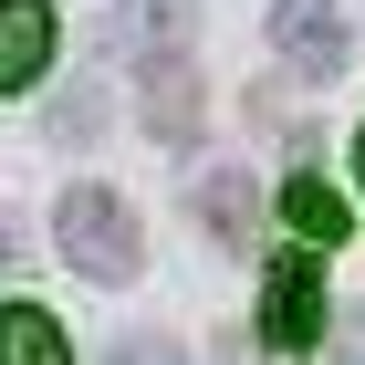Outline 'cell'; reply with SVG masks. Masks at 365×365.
<instances>
[{
  "instance_id": "4",
  "label": "cell",
  "mask_w": 365,
  "mask_h": 365,
  "mask_svg": "<svg viewBox=\"0 0 365 365\" xmlns=\"http://www.w3.org/2000/svg\"><path fill=\"white\" fill-rule=\"evenodd\" d=\"M272 42H282V63H292V73H313V84H334L344 53H355L334 0H282V11H272Z\"/></svg>"
},
{
  "instance_id": "3",
  "label": "cell",
  "mask_w": 365,
  "mask_h": 365,
  "mask_svg": "<svg viewBox=\"0 0 365 365\" xmlns=\"http://www.w3.org/2000/svg\"><path fill=\"white\" fill-rule=\"evenodd\" d=\"M261 344H282V355L324 344V272L313 261H272V282H261Z\"/></svg>"
},
{
  "instance_id": "7",
  "label": "cell",
  "mask_w": 365,
  "mask_h": 365,
  "mask_svg": "<svg viewBox=\"0 0 365 365\" xmlns=\"http://www.w3.org/2000/svg\"><path fill=\"white\" fill-rule=\"evenodd\" d=\"M0 365H73V344L42 303H0Z\"/></svg>"
},
{
  "instance_id": "2",
  "label": "cell",
  "mask_w": 365,
  "mask_h": 365,
  "mask_svg": "<svg viewBox=\"0 0 365 365\" xmlns=\"http://www.w3.org/2000/svg\"><path fill=\"white\" fill-rule=\"evenodd\" d=\"M178 21H188V0H157V31H146V125L157 136H188L198 125V73L178 53Z\"/></svg>"
},
{
  "instance_id": "8",
  "label": "cell",
  "mask_w": 365,
  "mask_h": 365,
  "mask_svg": "<svg viewBox=\"0 0 365 365\" xmlns=\"http://www.w3.org/2000/svg\"><path fill=\"white\" fill-rule=\"evenodd\" d=\"M282 220L303 230V240H344V220H355V209H344L324 178H292V188H282Z\"/></svg>"
},
{
  "instance_id": "10",
  "label": "cell",
  "mask_w": 365,
  "mask_h": 365,
  "mask_svg": "<svg viewBox=\"0 0 365 365\" xmlns=\"http://www.w3.org/2000/svg\"><path fill=\"white\" fill-rule=\"evenodd\" d=\"M355 168H365V136H355Z\"/></svg>"
},
{
  "instance_id": "1",
  "label": "cell",
  "mask_w": 365,
  "mask_h": 365,
  "mask_svg": "<svg viewBox=\"0 0 365 365\" xmlns=\"http://www.w3.org/2000/svg\"><path fill=\"white\" fill-rule=\"evenodd\" d=\"M63 261L84 282H136V261H146V240H136V209L115 188H73L63 198Z\"/></svg>"
},
{
  "instance_id": "6",
  "label": "cell",
  "mask_w": 365,
  "mask_h": 365,
  "mask_svg": "<svg viewBox=\"0 0 365 365\" xmlns=\"http://www.w3.org/2000/svg\"><path fill=\"white\" fill-rule=\"evenodd\" d=\"M198 220H209V240H220V251H240V240H251V220H261V188L240 168H209L198 178Z\"/></svg>"
},
{
  "instance_id": "5",
  "label": "cell",
  "mask_w": 365,
  "mask_h": 365,
  "mask_svg": "<svg viewBox=\"0 0 365 365\" xmlns=\"http://www.w3.org/2000/svg\"><path fill=\"white\" fill-rule=\"evenodd\" d=\"M63 21H53V0H0V94H21L42 63H53Z\"/></svg>"
},
{
  "instance_id": "9",
  "label": "cell",
  "mask_w": 365,
  "mask_h": 365,
  "mask_svg": "<svg viewBox=\"0 0 365 365\" xmlns=\"http://www.w3.org/2000/svg\"><path fill=\"white\" fill-rule=\"evenodd\" d=\"M105 365H178V344H168V334H136L125 355H105Z\"/></svg>"
}]
</instances>
